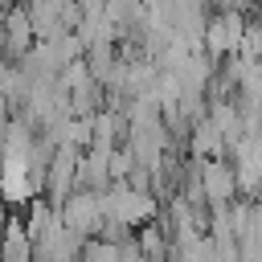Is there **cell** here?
I'll return each mask as SVG.
<instances>
[{
    "instance_id": "cell-1",
    "label": "cell",
    "mask_w": 262,
    "mask_h": 262,
    "mask_svg": "<svg viewBox=\"0 0 262 262\" xmlns=\"http://www.w3.org/2000/svg\"><path fill=\"white\" fill-rule=\"evenodd\" d=\"M246 25H250L246 12H213V16L205 20V29H201V49H205L213 61L233 57L237 45H242V37H246Z\"/></svg>"
},
{
    "instance_id": "cell-2",
    "label": "cell",
    "mask_w": 262,
    "mask_h": 262,
    "mask_svg": "<svg viewBox=\"0 0 262 262\" xmlns=\"http://www.w3.org/2000/svg\"><path fill=\"white\" fill-rule=\"evenodd\" d=\"M57 221L66 229H74L78 237H98L102 233V205H98V192H86V188H70L61 201H57Z\"/></svg>"
},
{
    "instance_id": "cell-3",
    "label": "cell",
    "mask_w": 262,
    "mask_h": 262,
    "mask_svg": "<svg viewBox=\"0 0 262 262\" xmlns=\"http://www.w3.org/2000/svg\"><path fill=\"white\" fill-rule=\"evenodd\" d=\"M0 37H4V49H8V57H25L29 53V45H33V25H29V12H25V4H12V8H4V16H0Z\"/></svg>"
},
{
    "instance_id": "cell-4",
    "label": "cell",
    "mask_w": 262,
    "mask_h": 262,
    "mask_svg": "<svg viewBox=\"0 0 262 262\" xmlns=\"http://www.w3.org/2000/svg\"><path fill=\"white\" fill-rule=\"evenodd\" d=\"M188 151L196 156V160H213V156H225V139H221V131L201 115L196 123H188Z\"/></svg>"
},
{
    "instance_id": "cell-5",
    "label": "cell",
    "mask_w": 262,
    "mask_h": 262,
    "mask_svg": "<svg viewBox=\"0 0 262 262\" xmlns=\"http://www.w3.org/2000/svg\"><path fill=\"white\" fill-rule=\"evenodd\" d=\"M205 4H213L217 12H250L258 0H205Z\"/></svg>"
}]
</instances>
